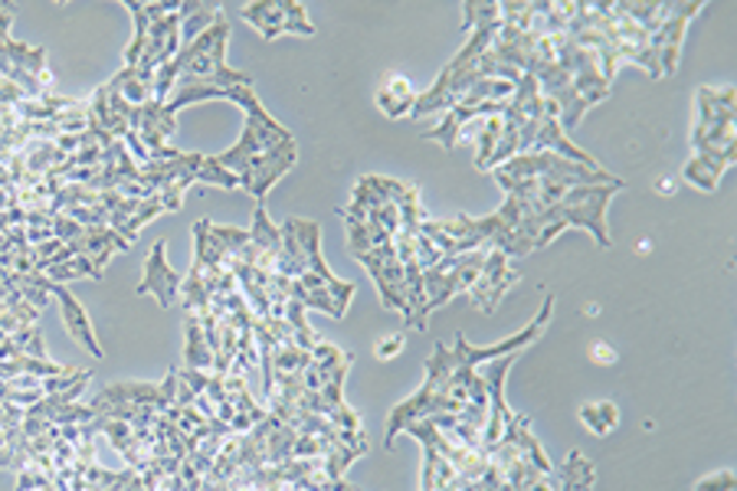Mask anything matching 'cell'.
<instances>
[{
	"label": "cell",
	"instance_id": "d6986e66",
	"mask_svg": "<svg viewBox=\"0 0 737 491\" xmlns=\"http://www.w3.org/2000/svg\"><path fill=\"white\" fill-rule=\"evenodd\" d=\"M581 423L594 432V436H610L620 429V406L613 400H587L581 410H577Z\"/></svg>",
	"mask_w": 737,
	"mask_h": 491
},
{
	"label": "cell",
	"instance_id": "5b68a950",
	"mask_svg": "<svg viewBox=\"0 0 737 491\" xmlns=\"http://www.w3.org/2000/svg\"><path fill=\"white\" fill-rule=\"evenodd\" d=\"M698 118L691 128V147L695 151H737V128H734V108L737 92L734 86H701L695 92Z\"/></svg>",
	"mask_w": 737,
	"mask_h": 491
},
{
	"label": "cell",
	"instance_id": "277c9868",
	"mask_svg": "<svg viewBox=\"0 0 737 491\" xmlns=\"http://www.w3.org/2000/svg\"><path fill=\"white\" fill-rule=\"evenodd\" d=\"M518 82L508 79H479L443 118V125L423 131V141H436L443 151H453L456 141L466 134V125L472 118H488V115H501V108L508 105V99L514 95Z\"/></svg>",
	"mask_w": 737,
	"mask_h": 491
},
{
	"label": "cell",
	"instance_id": "9c48e42d",
	"mask_svg": "<svg viewBox=\"0 0 737 491\" xmlns=\"http://www.w3.org/2000/svg\"><path fill=\"white\" fill-rule=\"evenodd\" d=\"M240 17L263 34V40H276L282 34H298V37H315L312 21L305 17V8L298 0H266V4H243Z\"/></svg>",
	"mask_w": 737,
	"mask_h": 491
},
{
	"label": "cell",
	"instance_id": "44dd1931",
	"mask_svg": "<svg viewBox=\"0 0 737 491\" xmlns=\"http://www.w3.org/2000/svg\"><path fill=\"white\" fill-rule=\"evenodd\" d=\"M43 275H47L50 282H60V285L69 282V279H82V275H89L92 282H102V279H105V269H102L92 256H73V259H66V262L47 266Z\"/></svg>",
	"mask_w": 737,
	"mask_h": 491
},
{
	"label": "cell",
	"instance_id": "6da1fadb",
	"mask_svg": "<svg viewBox=\"0 0 737 491\" xmlns=\"http://www.w3.org/2000/svg\"><path fill=\"white\" fill-rule=\"evenodd\" d=\"M230 102L246 108V128H243V138L230 151L214 154V157H217L220 168H227L230 175L240 178V188L256 204H263L266 194L295 168L298 147H295V138L289 134V128L279 125L263 108V102L256 99L253 86L230 89Z\"/></svg>",
	"mask_w": 737,
	"mask_h": 491
},
{
	"label": "cell",
	"instance_id": "ba28073f",
	"mask_svg": "<svg viewBox=\"0 0 737 491\" xmlns=\"http://www.w3.org/2000/svg\"><path fill=\"white\" fill-rule=\"evenodd\" d=\"M357 262L367 269V275L374 279L378 292H381V305L387 311H401L404 314V324L410 318V301H407V275H404V262L397 256V246L394 243H384L371 253L357 256Z\"/></svg>",
	"mask_w": 737,
	"mask_h": 491
},
{
	"label": "cell",
	"instance_id": "ffe728a7",
	"mask_svg": "<svg viewBox=\"0 0 737 491\" xmlns=\"http://www.w3.org/2000/svg\"><path fill=\"white\" fill-rule=\"evenodd\" d=\"M594 481H597L594 462H590L581 449H574V452L568 455L564 468H561V484H558V491H590Z\"/></svg>",
	"mask_w": 737,
	"mask_h": 491
},
{
	"label": "cell",
	"instance_id": "5bb4252c",
	"mask_svg": "<svg viewBox=\"0 0 737 491\" xmlns=\"http://www.w3.org/2000/svg\"><path fill=\"white\" fill-rule=\"evenodd\" d=\"M47 292L60 301V311H63V321H66V332L92 354V358H105V351H102V345L96 341V327H92V321H89V314H86V308L79 305V298L66 288V285H60V282H50L47 279Z\"/></svg>",
	"mask_w": 737,
	"mask_h": 491
},
{
	"label": "cell",
	"instance_id": "603a6c76",
	"mask_svg": "<svg viewBox=\"0 0 737 491\" xmlns=\"http://www.w3.org/2000/svg\"><path fill=\"white\" fill-rule=\"evenodd\" d=\"M695 491H734V471L721 468L714 475H704V478L695 481Z\"/></svg>",
	"mask_w": 737,
	"mask_h": 491
},
{
	"label": "cell",
	"instance_id": "d4e9b609",
	"mask_svg": "<svg viewBox=\"0 0 737 491\" xmlns=\"http://www.w3.org/2000/svg\"><path fill=\"white\" fill-rule=\"evenodd\" d=\"M590 358H594L597 364H603V367L617 364V351H613L610 345H600V341H597V345L590 348Z\"/></svg>",
	"mask_w": 737,
	"mask_h": 491
},
{
	"label": "cell",
	"instance_id": "484cf974",
	"mask_svg": "<svg viewBox=\"0 0 737 491\" xmlns=\"http://www.w3.org/2000/svg\"><path fill=\"white\" fill-rule=\"evenodd\" d=\"M341 491H351V488H347V484H344V488H341Z\"/></svg>",
	"mask_w": 737,
	"mask_h": 491
},
{
	"label": "cell",
	"instance_id": "8fae6325",
	"mask_svg": "<svg viewBox=\"0 0 737 491\" xmlns=\"http://www.w3.org/2000/svg\"><path fill=\"white\" fill-rule=\"evenodd\" d=\"M518 279H521V272L511 266V259H508L505 253H498V249H488L485 266H482L475 285L469 288V298H472V305H475L479 311L492 314V311L498 308V301L518 285Z\"/></svg>",
	"mask_w": 737,
	"mask_h": 491
},
{
	"label": "cell",
	"instance_id": "52a82bcc",
	"mask_svg": "<svg viewBox=\"0 0 737 491\" xmlns=\"http://www.w3.org/2000/svg\"><path fill=\"white\" fill-rule=\"evenodd\" d=\"M488 246L462 253V256H443L436 266L423 269V288H427V314H433L436 308H443L449 298H456L459 292L469 295V288L475 285L482 266H485Z\"/></svg>",
	"mask_w": 737,
	"mask_h": 491
},
{
	"label": "cell",
	"instance_id": "7c38bea8",
	"mask_svg": "<svg viewBox=\"0 0 737 491\" xmlns=\"http://www.w3.org/2000/svg\"><path fill=\"white\" fill-rule=\"evenodd\" d=\"M177 115L167 108V102H144L141 108H138V118H135V134H138V141L144 144V151H148V157L151 160H174L180 151H174L167 141H170V134H174V128H177V121H174Z\"/></svg>",
	"mask_w": 737,
	"mask_h": 491
},
{
	"label": "cell",
	"instance_id": "8992f818",
	"mask_svg": "<svg viewBox=\"0 0 737 491\" xmlns=\"http://www.w3.org/2000/svg\"><path fill=\"white\" fill-rule=\"evenodd\" d=\"M0 76L21 86L30 99L47 95L50 69H47V47H27L11 40V11L0 8Z\"/></svg>",
	"mask_w": 737,
	"mask_h": 491
},
{
	"label": "cell",
	"instance_id": "4fadbf2b",
	"mask_svg": "<svg viewBox=\"0 0 737 491\" xmlns=\"http://www.w3.org/2000/svg\"><path fill=\"white\" fill-rule=\"evenodd\" d=\"M180 285H183V272L170 269L167 262V243L157 240L144 259V272H141V282H138V295H154L161 308H170L177 298H180Z\"/></svg>",
	"mask_w": 737,
	"mask_h": 491
},
{
	"label": "cell",
	"instance_id": "2e32d148",
	"mask_svg": "<svg viewBox=\"0 0 737 491\" xmlns=\"http://www.w3.org/2000/svg\"><path fill=\"white\" fill-rule=\"evenodd\" d=\"M378 108L387 118H407L417 105V92L410 86V79H404L401 73H387L378 86Z\"/></svg>",
	"mask_w": 737,
	"mask_h": 491
},
{
	"label": "cell",
	"instance_id": "7a4b0ae2",
	"mask_svg": "<svg viewBox=\"0 0 737 491\" xmlns=\"http://www.w3.org/2000/svg\"><path fill=\"white\" fill-rule=\"evenodd\" d=\"M125 11L135 21V40L125 50V66L138 69L144 82L154 89V76L167 66L183 40H180V4H141V0H125Z\"/></svg>",
	"mask_w": 737,
	"mask_h": 491
},
{
	"label": "cell",
	"instance_id": "3957f363",
	"mask_svg": "<svg viewBox=\"0 0 737 491\" xmlns=\"http://www.w3.org/2000/svg\"><path fill=\"white\" fill-rule=\"evenodd\" d=\"M626 184L617 178L610 184H584V188H571L561 194V201L550 207L541 220V236H537V249H544L550 240H558L568 227H581L587 230L597 246L610 249L613 236L607 230V207L613 201V194H620Z\"/></svg>",
	"mask_w": 737,
	"mask_h": 491
},
{
	"label": "cell",
	"instance_id": "ac0fdd59",
	"mask_svg": "<svg viewBox=\"0 0 737 491\" xmlns=\"http://www.w3.org/2000/svg\"><path fill=\"white\" fill-rule=\"evenodd\" d=\"M177 14H180V40L191 43L217 24L220 4H198V0H188V4H180Z\"/></svg>",
	"mask_w": 737,
	"mask_h": 491
},
{
	"label": "cell",
	"instance_id": "7402d4cb",
	"mask_svg": "<svg viewBox=\"0 0 737 491\" xmlns=\"http://www.w3.org/2000/svg\"><path fill=\"white\" fill-rule=\"evenodd\" d=\"M198 181H201V184L224 188V191H237V188H240V178L230 175L227 168H220L217 157H207V154H204V164H201V171H198Z\"/></svg>",
	"mask_w": 737,
	"mask_h": 491
},
{
	"label": "cell",
	"instance_id": "30bf717a",
	"mask_svg": "<svg viewBox=\"0 0 737 491\" xmlns=\"http://www.w3.org/2000/svg\"><path fill=\"white\" fill-rule=\"evenodd\" d=\"M701 0H685V4H669L662 24L652 30V56L662 76H672L678 69V56H682V40L688 30V21L701 11Z\"/></svg>",
	"mask_w": 737,
	"mask_h": 491
},
{
	"label": "cell",
	"instance_id": "9a60e30c",
	"mask_svg": "<svg viewBox=\"0 0 737 491\" xmlns=\"http://www.w3.org/2000/svg\"><path fill=\"white\" fill-rule=\"evenodd\" d=\"M734 160H737V151H695L691 160L682 168V178H685L691 188L711 194V191H717L724 171L730 168Z\"/></svg>",
	"mask_w": 737,
	"mask_h": 491
},
{
	"label": "cell",
	"instance_id": "e0dca14e",
	"mask_svg": "<svg viewBox=\"0 0 737 491\" xmlns=\"http://www.w3.org/2000/svg\"><path fill=\"white\" fill-rule=\"evenodd\" d=\"M183 332H188V345H183V367L188 371H214V351L207 345L204 324L198 311H188L183 318Z\"/></svg>",
	"mask_w": 737,
	"mask_h": 491
},
{
	"label": "cell",
	"instance_id": "cb8c5ba5",
	"mask_svg": "<svg viewBox=\"0 0 737 491\" xmlns=\"http://www.w3.org/2000/svg\"><path fill=\"white\" fill-rule=\"evenodd\" d=\"M404 345H407V332L387 335V338H381V341L374 345V358H378V361H394V358L404 351Z\"/></svg>",
	"mask_w": 737,
	"mask_h": 491
}]
</instances>
